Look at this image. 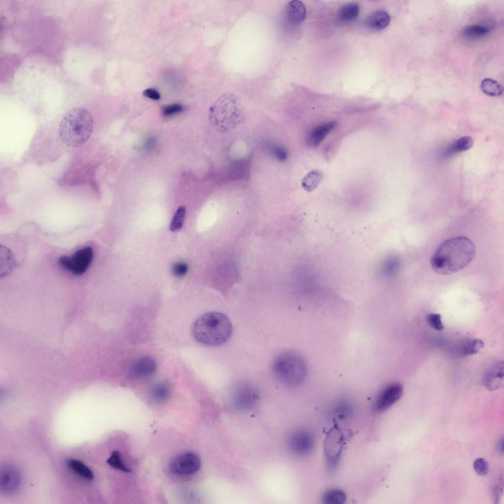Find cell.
Returning a JSON list of instances; mask_svg holds the SVG:
<instances>
[{"label":"cell","instance_id":"obj_1","mask_svg":"<svg viewBox=\"0 0 504 504\" xmlns=\"http://www.w3.org/2000/svg\"><path fill=\"white\" fill-rule=\"evenodd\" d=\"M475 246L468 237L449 238L437 249L431 258L433 270L441 275H449L467 267L475 255Z\"/></svg>","mask_w":504,"mask_h":504},{"label":"cell","instance_id":"obj_2","mask_svg":"<svg viewBox=\"0 0 504 504\" xmlns=\"http://www.w3.org/2000/svg\"><path fill=\"white\" fill-rule=\"evenodd\" d=\"M93 130V118L89 110L80 106L70 108L59 126V134L66 146L77 148L84 144Z\"/></svg>","mask_w":504,"mask_h":504},{"label":"cell","instance_id":"obj_3","mask_svg":"<svg viewBox=\"0 0 504 504\" xmlns=\"http://www.w3.org/2000/svg\"><path fill=\"white\" fill-rule=\"evenodd\" d=\"M245 118L244 107L239 98L232 93L220 95L209 109V120L219 132L230 131L243 123Z\"/></svg>","mask_w":504,"mask_h":504},{"label":"cell","instance_id":"obj_4","mask_svg":"<svg viewBox=\"0 0 504 504\" xmlns=\"http://www.w3.org/2000/svg\"><path fill=\"white\" fill-rule=\"evenodd\" d=\"M192 334L197 341L209 346L221 345L230 337L232 323L227 315L218 312L206 313L194 322Z\"/></svg>","mask_w":504,"mask_h":504},{"label":"cell","instance_id":"obj_5","mask_svg":"<svg viewBox=\"0 0 504 504\" xmlns=\"http://www.w3.org/2000/svg\"><path fill=\"white\" fill-rule=\"evenodd\" d=\"M272 373L276 381L287 387L301 385L306 379L307 367L298 353L288 351L278 355L272 364Z\"/></svg>","mask_w":504,"mask_h":504},{"label":"cell","instance_id":"obj_6","mask_svg":"<svg viewBox=\"0 0 504 504\" xmlns=\"http://www.w3.org/2000/svg\"><path fill=\"white\" fill-rule=\"evenodd\" d=\"M93 251L87 246L76 251L71 256H61L58 264L63 269L74 275L80 276L87 270L93 259Z\"/></svg>","mask_w":504,"mask_h":504},{"label":"cell","instance_id":"obj_7","mask_svg":"<svg viewBox=\"0 0 504 504\" xmlns=\"http://www.w3.org/2000/svg\"><path fill=\"white\" fill-rule=\"evenodd\" d=\"M201 466L198 456L191 451L180 453L173 457L169 462L168 468L173 474L179 476H188L196 472Z\"/></svg>","mask_w":504,"mask_h":504},{"label":"cell","instance_id":"obj_8","mask_svg":"<svg viewBox=\"0 0 504 504\" xmlns=\"http://www.w3.org/2000/svg\"><path fill=\"white\" fill-rule=\"evenodd\" d=\"M403 392V386L400 383L387 385L377 395L374 403V410L378 412L386 410L401 398Z\"/></svg>","mask_w":504,"mask_h":504},{"label":"cell","instance_id":"obj_9","mask_svg":"<svg viewBox=\"0 0 504 504\" xmlns=\"http://www.w3.org/2000/svg\"><path fill=\"white\" fill-rule=\"evenodd\" d=\"M22 476L19 470L14 466H2L0 473V491L3 495L9 496L16 493L20 487Z\"/></svg>","mask_w":504,"mask_h":504},{"label":"cell","instance_id":"obj_10","mask_svg":"<svg viewBox=\"0 0 504 504\" xmlns=\"http://www.w3.org/2000/svg\"><path fill=\"white\" fill-rule=\"evenodd\" d=\"M343 447V439L340 432L333 429L326 437L325 453L329 469L333 471L338 465Z\"/></svg>","mask_w":504,"mask_h":504},{"label":"cell","instance_id":"obj_11","mask_svg":"<svg viewBox=\"0 0 504 504\" xmlns=\"http://www.w3.org/2000/svg\"><path fill=\"white\" fill-rule=\"evenodd\" d=\"M287 444L290 450L298 455H305L311 452L315 445L313 435L305 430L292 433L288 438Z\"/></svg>","mask_w":504,"mask_h":504},{"label":"cell","instance_id":"obj_12","mask_svg":"<svg viewBox=\"0 0 504 504\" xmlns=\"http://www.w3.org/2000/svg\"><path fill=\"white\" fill-rule=\"evenodd\" d=\"M234 396L235 404L242 409L249 408L253 406L258 398L256 389L248 384L240 385L235 391Z\"/></svg>","mask_w":504,"mask_h":504},{"label":"cell","instance_id":"obj_13","mask_svg":"<svg viewBox=\"0 0 504 504\" xmlns=\"http://www.w3.org/2000/svg\"><path fill=\"white\" fill-rule=\"evenodd\" d=\"M503 363L499 362L492 365L485 373L483 382L486 387L490 391L499 388L503 380Z\"/></svg>","mask_w":504,"mask_h":504},{"label":"cell","instance_id":"obj_14","mask_svg":"<svg viewBox=\"0 0 504 504\" xmlns=\"http://www.w3.org/2000/svg\"><path fill=\"white\" fill-rule=\"evenodd\" d=\"M156 368L155 360L151 357L145 356L134 363L131 368V373L136 378H145L154 373Z\"/></svg>","mask_w":504,"mask_h":504},{"label":"cell","instance_id":"obj_15","mask_svg":"<svg viewBox=\"0 0 504 504\" xmlns=\"http://www.w3.org/2000/svg\"><path fill=\"white\" fill-rule=\"evenodd\" d=\"M287 21L291 24L296 25L301 23L306 17V10L305 5L300 0L290 1L285 9Z\"/></svg>","mask_w":504,"mask_h":504},{"label":"cell","instance_id":"obj_16","mask_svg":"<svg viewBox=\"0 0 504 504\" xmlns=\"http://www.w3.org/2000/svg\"><path fill=\"white\" fill-rule=\"evenodd\" d=\"M390 22V16L385 10L378 9L372 12L365 19V24L369 28L381 30L386 28Z\"/></svg>","mask_w":504,"mask_h":504},{"label":"cell","instance_id":"obj_17","mask_svg":"<svg viewBox=\"0 0 504 504\" xmlns=\"http://www.w3.org/2000/svg\"><path fill=\"white\" fill-rule=\"evenodd\" d=\"M335 125V122L331 121L315 127L308 136V143L313 147L317 146L334 128Z\"/></svg>","mask_w":504,"mask_h":504},{"label":"cell","instance_id":"obj_18","mask_svg":"<svg viewBox=\"0 0 504 504\" xmlns=\"http://www.w3.org/2000/svg\"><path fill=\"white\" fill-rule=\"evenodd\" d=\"M484 346L479 339H467L462 342L457 347V352L462 356H470L479 352Z\"/></svg>","mask_w":504,"mask_h":504},{"label":"cell","instance_id":"obj_19","mask_svg":"<svg viewBox=\"0 0 504 504\" xmlns=\"http://www.w3.org/2000/svg\"><path fill=\"white\" fill-rule=\"evenodd\" d=\"M359 10L360 7L357 3H347L339 8L337 12V17L342 22H351L357 18Z\"/></svg>","mask_w":504,"mask_h":504},{"label":"cell","instance_id":"obj_20","mask_svg":"<svg viewBox=\"0 0 504 504\" xmlns=\"http://www.w3.org/2000/svg\"><path fill=\"white\" fill-rule=\"evenodd\" d=\"M66 464L71 471L81 477L89 481L94 479V475L92 471L81 461L75 459H68Z\"/></svg>","mask_w":504,"mask_h":504},{"label":"cell","instance_id":"obj_21","mask_svg":"<svg viewBox=\"0 0 504 504\" xmlns=\"http://www.w3.org/2000/svg\"><path fill=\"white\" fill-rule=\"evenodd\" d=\"M346 499V494L339 489H330L324 492L321 501L326 504H343Z\"/></svg>","mask_w":504,"mask_h":504},{"label":"cell","instance_id":"obj_22","mask_svg":"<svg viewBox=\"0 0 504 504\" xmlns=\"http://www.w3.org/2000/svg\"><path fill=\"white\" fill-rule=\"evenodd\" d=\"M170 387L167 383L160 382L155 384L152 387L151 393L153 400L158 403L166 401L170 394Z\"/></svg>","mask_w":504,"mask_h":504},{"label":"cell","instance_id":"obj_23","mask_svg":"<svg viewBox=\"0 0 504 504\" xmlns=\"http://www.w3.org/2000/svg\"><path fill=\"white\" fill-rule=\"evenodd\" d=\"M482 91L491 96L501 95L503 92L502 86L497 81L490 78L483 79L480 84Z\"/></svg>","mask_w":504,"mask_h":504},{"label":"cell","instance_id":"obj_24","mask_svg":"<svg viewBox=\"0 0 504 504\" xmlns=\"http://www.w3.org/2000/svg\"><path fill=\"white\" fill-rule=\"evenodd\" d=\"M322 178V175L319 171H312L303 178L302 181V186L305 190L311 191L317 186Z\"/></svg>","mask_w":504,"mask_h":504},{"label":"cell","instance_id":"obj_25","mask_svg":"<svg viewBox=\"0 0 504 504\" xmlns=\"http://www.w3.org/2000/svg\"><path fill=\"white\" fill-rule=\"evenodd\" d=\"M107 464L112 468L128 473L131 472L130 468L124 464L121 454L117 450L114 451L107 460Z\"/></svg>","mask_w":504,"mask_h":504},{"label":"cell","instance_id":"obj_26","mask_svg":"<svg viewBox=\"0 0 504 504\" xmlns=\"http://www.w3.org/2000/svg\"><path fill=\"white\" fill-rule=\"evenodd\" d=\"M186 215V207L180 206L175 212L169 225L171 231H178L182 227Z\"/></svg>","mask_w":504,"mask_h":504},{"label":"cell","instance_id":"obj_27","mask_svg":"<svg viewBox=\"0 0 504 504\" xmlns=\"http://www.w3.org/2000/svg\"><path fill=\"white\" fill-rule=\"evenodd\" d=\"M489 30L484 26L474 25L465 27L463 31L464 35L470 38H477L487 34Z\"/></svg>","mask_w":504,"mask_h":504},{"label":"cell","instance_id":"obj_28","mask_svg":"<svg viewBox=\"0 0 504 504\" xmlns=\"http://www.w3.org/2000/svg\"><path fill=\"white\" fill-rule=\"evenodd\" d=\"M473 145V139L470 136H463L457 139L451 146L450 152L453 153L466 151Z\"/></svg>","mask_w":504,"mask_h":504},{"label":"cell","instance_id":"obj_29","mask_svg":"<svg viewBox=\"0 0 504 504\" xmlns=\"http://www.w3.org/2000/svg\"><path fill=\"white\" fill-rule=\"evenodd\" d=\"M427 320L429 325L437 331H441L444 328L441 317L439 314H429L427 316Z\"/></svg>","mask_w":504,"mask_h":504},{"label":"cell","instance_id":"obj_30","mask_svg":"<svg viewBox=\"0 0 504 504\" xmlns=\"http://www.w3.org/2000/svg\"><path fill=\"white\" fill-rule=\"evenodd\" d=\"M473 467L476 473L479 476H484L488 473V463L483 458L476 459L473 462Z\"/></svg>","mask_w":504,"mask_h":504},{"label":"cell","instance_id":"obj_31","mask_svg":"<svg viewBox=\"0 0 504 504\" xmlns=\"http://www.w3.org/2000/svg\"><path fill=\"white\" fill-rule=\"evenodd\" d=\"M188 265L184 262H177L175 263L172 265L171 268L173 275L178 278L182 277L186 275L188 272Z\"/></svg>","mask_w":504,"mask_h":504},{"label":"cell","instance_id":"obj_32","mask_svg":"<svg viewBox=\"0 0 504 504\" xmlns=\"http://www.w3.org/2000/svg\"><path fill=\"white\" fill-rule=\"evenodd\" d=\"M183 109V106L180 104H173L164 107L162 111L164 116H169L182 112Z\"/></svg>","mask_w":504,"mask_h":504},{"label":"cell","instance_id":"obj_33","mask_svg":"<svg viewBox=\"0 0 504 504\" xmlns=\"http://www.w3.org/2000/svg\"><path fill=\"white\" fill-rule=\"evenodd\" d=\"M143 94L146 97L153 100H158L160 98L159 93L155 89H147L143 91Z\"/></svg>","mask_w":504,"mask_h":504},{"label":"cell","instance_id":"obj_34","mask_svg":"<svg viewBox=\"0 0 504 504\" xmlns=\"http://www.w3.org/2000/svg\"><path fill=\"white\" fill-rule=\"evenodd\" d=\"M274 153L277 158L280 161H284L287 158V152L283 148L277 147L275 149Z\"/></svg>","mask_w":504,"mask_h":504}]
</instances>
